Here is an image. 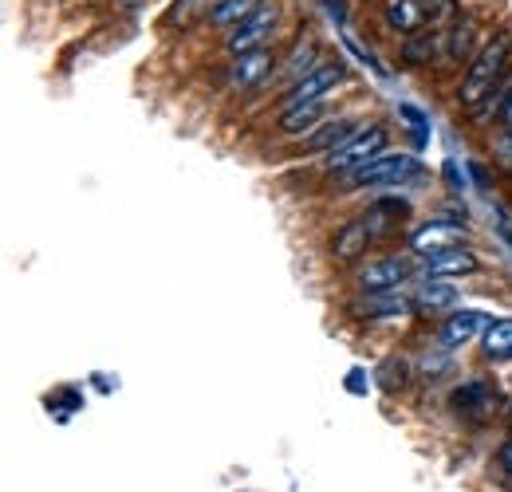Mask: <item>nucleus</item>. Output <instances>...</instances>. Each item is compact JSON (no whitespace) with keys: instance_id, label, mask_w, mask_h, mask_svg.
Returning a JSON list of instances; mask_svg holds the SVG:
<instances>
[{"instance_id":"13","label":"nucleus","mask_w":512,"mask_h":492,"mask_svg":"<svg viewBox=\"0 0 512 492\" xmlns=\"http://www.w3.org/2000/svg\"><path fill=\"white\" fill-rule=\"evenodd\" d=\"M331 103V99H327ZM327 103H304V107H284L280 111V123L276 130L284 134V138H296V142H304V138H312L316 130H320L327 119H331V107Z\"/></svg>"},{"instance_id":"20","label":"nucleus","mask_w":512,"mask_h":492,"mask_svg":"<svg viewBox=\"0 0 512 492\" xmlns=\"http://www.w3.org/2000/svg\"><path fill=\"white\" fill-rule=\"evenodd\" d=\"M453 406H457V410L465 406V414H481V410H489V386H485V382H469V386H461V390L453 394Z\"/></svg>"},{"instance_id":"15","label":"nucleus","mask_w":512,"mask_h":492,"mask_svg":"<svg viewBox=\"0 0 512 492\" xmlns=\"http://www.w3.org/2000/svg\"><path fill=\"white\" fill-rule=\"evenodd\" d=\"M268 0H213L209 8H205V16H201V24L209 28V32H233L237 24H245L249 16H256L260 8H264Z\"/></svg>"},{"instance_id":"24","label":"nucleus","mask_w":512,"mask_h":492,"mask_svg":"<svg viewBox=\"0 0 512 492\" xmlns=\"http://www.w3.org/2000/svg\"><path fill=\"white\" fill-rule=\"evenodd\" d=\"M509 485H512V477H509Z\"/></svg>"},{"instance_id":"12","label":"nucleus","mask_w":512,"mask_h":492,"mask_svg":"<svg viewBox=\"0 0 512 492\" xmlns=\"http://www.w3.org/2000/svg\"><path fill=\"white\" fill-rule=\"evenodd\" d=\"M465 241V221H449V217H434V221H422L414 233H410V252L414 256H430V252H442Z\"/></svg>"},{"instance_id":"11","label":"nucleus","mask_w":512,"mask_h":492,"mask_svg":"<svg viewBox=\"0 0 512 492\" xmlns=\"http://www.w3.org/2000/svg\"><path fill=\"white\" fill-rule=\"evenodd\" d=\"M493 319L485 315V311L477 308H453L442 319V327H438V343L446 347V351H457V347H469L477 335H485V327H489Z\"/></svg>"},{"instance_id":"19","label":"nucleus","mask_w":512,"mask_h":492,"mask_svg":"<svg viewBox=\"0 0 512 492\" xmlns=\"http://www.w3.org/2000/svg\"><path fill=\"white\" fill-rule=\"evenodd\" d=\"M485 363H512V319H493L481 335Z\"/></svg>"},{"instance_id":"16","label":"nucleus","mask_w":512,"mask_h":492,"mask_svg":"<svg viewBox=\"0 0 512 492\" xmlns=\"http://www.w3.org/2000/svg\"><path fill=\"white\" fill-rule=\"evenodd\" d=\"M457 288L446 284V280H434V276H422L418 284H414V296H410V304L418 315H449V311L457 308Z\"/></svg>"},{"instance_id":"4","label":"nucleus","mask_w":512,"mask_h":492,"mask_svg":"<svg viewBox=\"0 0 512 492\" xmlns=\"http://www.w3.org/2000/svg\"><path fill=\"white\" fill-rule=\"evenodd\" d=\"M414 178H422V162L414 154H406V150H398V154L386 150L379 158H371L367 166H359L355 174H347L343 182L351 189H402Z\"/></svg>"},{"instance_id":"1","label":"nucleus","mask_w":512,"mask_h":492,"mask_svg":"<svg viewBox=\"0 0 512 492\" xmlns=\"http://www.w3.org/2000/svg\"><path fill=\"white\" fill-rule=\"evenodd\" d=\"M509 67H512V20H501L485 36V44L477 48V56L465 63V75L457 79V91H453L457 107L461 111L481 107L493 95V87L509 75Z\"/></svg>"},{"instance_id":"5","label":"nucleus","mask_w":512,"mask_h":492,"mask_svg":"<svg viewBox=\"0 0 512 492\" xmlns=\"http://www.w3.org/2000/svg\"><path fill=\"white\" fill-rule=\"evenodd\" d=\"M351 83V67L347 60H323L320 67H312L300 83H292L284 95H280V111L284 107H304V103H327L335 91H343Z\"/></svg>"},{"instance_id":"6","label":"nucleus","mask_w":512,"mask_h":492,"mask_svg":"<svg viewBox=\"0 0 512 492\" xmlns=\"http://www.w3.org/2000/svg\"><path fill=\"white\" fill-rule=\"evenodd\" d=\"M418 272V264L410 256H398V252H386V256H371L355 268L351 284L359 296H371V292H402V284H410Z\"/></svg>"},{"instance_id":"9","label":"nucleus","mask_w":512,"mask_h":492,"mask_svg":"<svg viewBox=\"0 0 512 492\" xmlns=\"http://www.w3.org/2000/svg\"><path fill=\"white\" fill-rule=\"evenodd\" d=\"M323 63V48H320V36H316V28L312 24H304L296 36H292V44H288V52L280 56V67H276V75L272 79H288V87L292 83H300L312 67H320Z\"/></svg>"},{"instance_id":"21","label":"nucleus","mask_w":512,"mask_h":492,"mask_svg":"<svg viewBox=\"0 0 512 492\" xmlns=\"http://www.w3.org/2000/svg\"><path fill=\"white\" fill-rule=\"evenodd\" d=\"M497 465L505 469V477H512V441L501 445V453H497Z\"/></svg>"},{"instance_id":"3","label":"nucleus","mask_w":512,"mask_h":492,"mask_svg":"<svg viewBox=\"0 0 512 492\" xmlns=\"http://www.w3.org/2000/svg\"><path fill=\"white\" fill-rule=\"evenodd\" d=\"M501 20H493L489 24V16L485 12H477V8H461L457 16H453V24L442 28V52H438V67H461V63H469L477 56V48L485 44V36L497 28Z\"/></svg>"},{"instance_id":"14","label":"nucleus","mask_w":512,"mask_h":492,"mask_svg":"<svg viewBox=\"0 0 512 492\" xmlns=\"http://www.w3.org/2000/svg\"><path fill=\"white\" fill-rule=\"evenodd\" d=\"M371 245H375V237L367 233L363 217L343 221V225L335 229V237H331V260H335V264H359Z\"/></svg>"},{"instance_id":"22","label":"nucleus","mask_w":512,"mask_h":492,"mask_svg":"<svg viewBox=\"0 0 512 492\" xmlns=\"http://www.w3.org/2000/svg\"><path fill=\"white\" fill-rule=\"evenodd\" d=\"M501 134H505V138H512V95H509V103H505V115H501Z\"/></svg>"},{"instance_id":"8","label":"nucleus","mask_w":512,"mask_h":492,"mask_svg":"<svg viewBox=\"0 0 512 492\" xmlns=\"http://www.w3.org/2000/svg\"><path fill=\"white\" fill-rule=\"evenodd\" d=\"M280 67V56L272 48H256V52H245V56H229L225 63V79L229 87L241 95V91H260Z\"/></svg>"},{"instance_id":"18","label":"nucleus","mask_w":512,"mask_h":492,"mask_svg":"<svg viewBox=\"0 0 512 492\" xmlns=\"http://www.w3.org/2000/svg\"><path fill=\"white\" fill-rule=\"evenodd\" d=\"M359 126H363V123H359L355 115H335V119H327V123H323L312 138H304V142H300V154L323 158V154H331L335 146H343V142H347V138H351Z\"/></svg>"},{"instance_id":"7","label":"nucleus","mask_w":512,"mask_h":492,"mask_svg":"<svg viewBox=\"0 0 512 492\" xmlns=\"http://www.w3.org/2000/svg\"><path fill=\"white\" fill-rule=\"evenodd\" d=\"M280 24H284V8H280V0H268L256 16H249L245 24H237L233 32L221 36V52L225 56H245V52H256V48H272Z\"/></svg>"},{"instance_id":"2","label":"nucleus","mask_w":512,"mask_h":492,"mask_svg":"<svg viewBox=\"0 0 512 492\" xmlns=\"http://www.w3.org/2000/svg\"><path fill=\"white\" fill-rule=\"evenodd\" d=\"M386 146H390V126H386L383 119H371V123L359 126L343 146H335L331 154H323L320 170L327 178H347V174H355L359 166H367L371 158L386 154Z\"/></svg>"},{"instance_id":"23","label":"nucleus","mask_w":512,"mask_h":492,"mask_svg":"<svg viewBox=\"0 0 512 492\" xmlns=\"http://www.w3.org/2000/svg\"><path fill=\"white\" fill-rule=\"evenodd\" d=\"M115 4H119V8H142L146 0H115Z\"/></svg>"},{"instance_id":"17","label":"nucleus","mask_w":512,"mask_h":492,"mask_svg":"<svg viewBox=\"0 0 512 492\" xmlns=\"http://www.w3.org/2000/svg\"><path fill=\"white\" fill-rule=\"evenodd\" d=\"M359 217H363L367 233H371L375 241H383L390 233H398V225L410 217V205H406V201H394V197H379V201H371Z\"/></svg>"},{"instance_id":"10","label":"nucleus","mask_w":512,"mask_h":492,"mask_svg":"<svg viewBox=\"0 0 512 492\" xmlns=\"http://www.w3.org/2000/svg\"><path fill=\"white\" fill-rule=\"evenodd\" d=\"M418 272L422 276H434V280H461V276H477L481 272V260L477 252L465 245L442 248V252H430V256H418Z\"/></svg>"}]
</instances>
